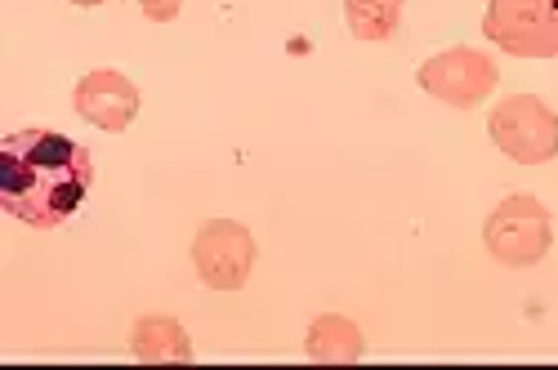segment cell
I'll return each instance as SVG.
<instances>
[{
	"mask_svg": "<svg viewBox=\"0 0 558 370\" xmlns=\"http://www.w3.org/2000/svg\"><path fill=\"white\" fill-rule=\"evenodd\" d=\"M95 183V161L68 134L14 130L0 144V206L27 227H63Z\"/></svg>",
	"mask_w": 558,
	"mask_h": 370,
	"instance_id": "6da1fadb",
	"label": "cell"
},
{
	"mask_svg": "<svg viewBox=\"0 0 558 370\" xmlns=\"http://www.w3.org/2000/svg\"><path fill=\"white\" fill-rule=\"evenodd\" d=\"M483 36L514 59H558V0H487Z\"/></svg>",
	"mask_w": 558,
	"mask_h": 370,
	"instance_id": "7a4b0ae2",
	"label": "cell"
},
{
	"mask_svg": "<svg viewBox=\"0 0 558 370\" xmlns=\"http://www.w3.org/2000/svg\"><path fill=\"white\" fill-rule=\"evenodd\" d=\"M492 144L519 165H545L558 157V112L536 95L505 99L487 121Z\"/></svg>",
	"mask_w": 558,
	"mask_h": 370,
	"instance_id": "3957f363",
	"label": "cell"
},
{
	"mask_svg": "<svg viewBox=\"0 0 558 370\" xmlns=\"http://www.w3.org/2000/svg\"><path fill=\"white\" fill-rule=\"evenodd\" d=\"M483 242H487L492 259H500L505 268H532L549 255V242H554L549 210L536 197H505L487 214Z\"/></svg>",
	"mask_w": 558,
	"mask_h": 370,
	"instance_id": "277c9868",
	"label": "cell"
},
{
	"mask_svg": "<svg viewBox=\"0 0 558 370\" xmlns=\"http://www.w3.org/2000/svg\"><path fill=\"white\" fill-rule=\"evenodd\" d=\"M415 81H421L425 95H434L447 108H478L492 95V89H496L500 72H496V63L483 50L456 45V50H442L429 63H421Z\"/></svg>",
	"mask_w": 558,
	"mask_h": 370,
	"instance_id": "5b68a950",
	"label": "cell"
},
{
	"mask_svg": "<svg viewBox=\"0 0 558 370\" xmlns=\"http://www.w3.org/2000/svg\"><path fill=\"white\" fill-rule=\"evenodd\" d=\"M255 237L246 233L242 223L232 219H210L202 223V233L193 242V263H197V276L210 286V291H238L251 282L255 272Z\"/></svg>",
	"mask_w": 558,
	"mask_h": 370,
	"instance_id": "8992f818",
	"label": "cell"
},
{
	"mask_svg": "<svg viewBox=\"0 0 558 370\" xmlns=\"http://www.w3.org/2000/svg\"><path fill=\"white\" fill-rule=\"evenodd\" d=\"M76 112L99 125L108 134H121L134 116H138V89L125 72H112V67H99V72H85L81 85H76Z\"/></svg>",
	"mask_w": 558,
	"mask_h": 370,
	"instance_id": "52a82bcc",
	"label": "cell"
},
{
	"mask_svg": "<svg viewBox=\"0 0 558 370\" xmlns=\"http://www.w3.org/2000/svg\"><path fill=\"white\" fill-rule=\"evenodd\" d=\"M130 353L148 366H161V361L183 366V361H193V340L174 317H144L130 335Z\"/></svg>",
	"mask_w": 558,
	"mask_h": 370,
	"instance_id": "ba28073f",
	"label": "cell"
},
{
	"mask_svg": "<svg viewBox=\"0 0 558 370\" xmlns=\"http://www.w3.org/2000/svg\"><path fill=\"white\" fill-rule=\"evenodd\" d=\"M362 331L353 326L349 317L340 312H327V317H317L313 326H308V340H304V353L308 361H322V366H344V361H357L362 357Z\"/></svg>",
	"mask_w": 558,
	"mask_h": 370,
	"instance_id": "9c48e42d",
	"label": "cell"
},
{
	"mask_svg": "<svg viewBox=\"0 0 558 370\" xmlns=\"http://www.w3.org/2000/svg\"><path fill=\"white\" fill-rule=\"evenodd\" d=\"M344 18L357 40H389L402 23V0H344Z\"/></svg>",
	"mask_w": 558,
	"mask_h": 370,
	"instance_id": "30bf717a",
	"label": "cell"
},
{
	"mask_svg": "<svg viewBox=\"0 0 558 370\" xmlns=\"http://www.w3.org/2000/svg\"><path fill=\"white\" fill-rule=\"evenodd\" d=\"M138 5H144V14H148L153 23H170V18H179L183 0H138Z\"/></svg>",
	"mask_w": 558,
	"mask_h": 370,
	"instance_id": "8fae6325",
	"label": "cell"
},
{
	"mask_svg": "<svg viewBox=\"0 0 558 370\" xmlns=\"http://www.w3.org/2000/svg\"><path fill=\"white\" fill-rule=\"evenodd\" d=\"M72 5H85L89 10V5H104V0H72Z\"/></svg>",
	"mask_w": 558,
	"mask_h": 370,
	"instance_id": "7c38bea8",
	"label": "cell"
}]
</instances>
